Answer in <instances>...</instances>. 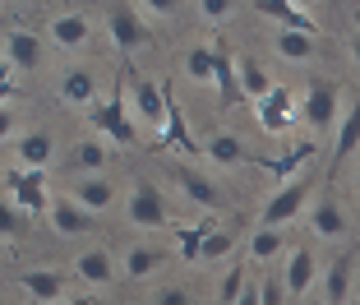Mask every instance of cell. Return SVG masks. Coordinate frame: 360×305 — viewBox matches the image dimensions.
<instances>
[{
  "instance_id": "cell-1",
  "label": "cell",
  "mask_w": 360,
  "mask_h": 305,
  "mask_svg": "<svg viewBox=\"0 0 360 305\" xmlns=\"http://www.w3.org/2000/svg\"><path fill=\"white\" fill-rule=\"evenodd\" d=\"M120 204H125V222L139 227V232H167V227H176V213H171L167 194L153 180H134Z\"/></svg>"
},
{
  "instance_id": "cell-2",
  "label": "cell",
  "mask_w": 360,
  "mask_h": 305,
  "mask_svg": "<svg viewBox=\"0 0 360 305\" xmlns=\"http://www.w3.org/2000/svg\"><path fill=\"white\" fill-rule=\"evenodd\" d=\"M125 111L134 120V130H162V120H167V84L129 79L125 84Z\"/></svg>"
},
{
  "instance_id": "cell-3",
  "label": "cell",
  "mask_w": 360,
  "mask_h": 305,
  "mask_svg": "<svg viewBox=\"0 0 360 305\" xmlns=\"http://www.w3.org/2000/svg\"><path fill=\"white\" fill-rule=\"evenodd\" d=\"M88 125L97 130L102 139H111V144H120V148H129L139 139V130H134V120H129V111H125V88H116V93L106 97H97L93 106H88Z\"/></svg>"
},
{
  "instance_id": "cell-4",
  "label": "cell",
  "mask_w": 360,
  "mask_h": 305,
  "mask_svg": "<svg viewBox=\"0 0 360 305\" xmlns=\"http://www.w3.org/2000/svg\"><path fill=\"white\" fill-rule=\"evenodd\" d=\"M255 116H259V130H264V135L286 139V130H291V120H296V93H291L286 84H273L255 102Z\"/></svg>"
},
{
  "instance_id": "cell-5",
  "label": "cell",
  "mask_w": 360,
  "mask_h": 305,
  "mask_svg": "<svg viewBox=\"0 0 360 305\" xmlns=\"http://www.w3.org/2000/svg\"><path fill=\"white\" fill-rule=\"evenodd\" d=\"M309 194H314V180H286L273 199L264 204V227H291L309 208Z\"/></svg>"
},
{
  "instance_id": "cell-6",
  "label": "cell",
  "mask_w": 360,
  "mask_h": 305,
  "mask_svg": "<svg viewBox=\"0 0 360 305\" xmlns=\"http://www.w3.org/2000/svg\"><path fill=\"white\" fill-rule=\"evenodd\" d=\"M106 32H111L116 51H125V56H134L148 42V23H143V14L134 5H106Z\"/></svg>"
},
{
  "instance_id": "cell-7",
  "label": "cell",
  "mask_w": 360,
  "mask_h": 305,
  "mask_svg": "<svg viewBox=\"0 0 360 305\" xmlns=\"http://www.w3.org/2000/svg\"><path fill=\"white\" fill-rule=\"evenodd\" d=\"M65 199L75 204V208L93 213V218H102V213H111L120 204V194H116V185H111L106 176H79V180H70Z\"/></svg>"
},
{
  "instance_id": "cell-8",
  "label": "cell",
  "mask_w": 360,
  "mask_h": 305,
  "mask_svg": "<svg viewBox=\"0 0 360 305\" xmlns=\"http://www.w3.org/2000/svg\"><path fill=\"white\" fill-rule=\"evenodd\" d=\"M319 254H314V245H296V250L286 254V268L277 278H282V287H286V301H300V296H309V287L319 282Z\"/></svg>"
},
{
  "instance_id": "cell-9",
  "label": "cell",
  "mask_w": 360,
  "mask_h": 305,
  "mask_svg": "<svg viewBox=\"0 0 360 305\" xmlns=\"http://www.w3.org/2000/svg\"><path fill=\"white\" fill-rule=\"evenodd\" d=\"M158 144L167 148V153H180V158H199L203 153V144L190 135V120H185V111H180L171 88H167V120H162V130H158Z\"/></svg>"
},
{
  "instance_id": "cell-10",
  "label": "cell",
  "mask_w": 360,
  "mask_h": 305,
  "mask_svg": "<svg viewBox=\"0 0 360 305\" xmlns=\"http://www.w3.org/2000/svg\"><path fill=\"white\" fill-rule=\"evenodd\" d=\"M300 116H305V125H314V130H333L338 116H342V88L338 84H309L305 102H300Z\"/></svg>"
},
{
  "instance_id": "cell-11",
  "label": "cell",
  "mask_w": 360,
  "mask_h": 305,
  "mask_svg": "<svg viewBox=\"0 0 360 305\" xmlns=\"http://www.w3.org/2000/svg\"><path fill=\"white\" fill-rule=\"evenodd\" d=\"M5 185H10V204L23 213V218H32V213H46V171H19L14 167L10 176H5Z\"/></svg>"
},
{
  "instance_id": "cell-12",
  "label": "cell",
  "mask_w": 360,
  "mask_h": 305,
  "mask_svg": "<svg viewBox=\"0 0 360 305\" xmlns=\"http://www.w3.org/2000/svg\"><path fill=\"white\" fill-rule=\"evenodd\" d=\"M250 14L277 23V32H309V37H319V23L291 0H250Z\"/></svg>"
},
{
  "instance_id": "cell-13",
  "label": "cell",
  "mask_w": 360,
  "mask_h": 305,
  "mask_svg": "<svg viewBox=\"0 0 360 305\" xmlns=\"http://www.w3.org/2000/svg\"><path fill=\"white\" fill-rule=\"evenodd\" d=\"M70 278H79V282H88V287H106L111 278H120L116 254L106 250V245H88V250L75 254V268H70Z\"/></svg>"
},
{
  "instance_id": "cell-14",
  "label": "cell",
  "mask_w": 360,
  "mask_h": 305,
  "mask_svg": "<svg viewBox=\"0 0 360 305\" xmlns=\"http://www.w3.org/2000/svg\"><path fill=\"white\" fill-rule=\"evenodd\" d=\"M19 287L37 305H60L65 296H70V273H65V268H28V273L19 278Z\"/></svg>"
},
{
  "instance_id": "cell-15",
  "label": "cell",
  "mask_w": 360,
  "mask_h": 305,
  "mask_svg": "<svg viewBox=\"0 0 360 305\" xmlns=\"http://www.w3.org/2000/svg\"><path fill=\"white\" fill-rule=\"evenodd\" d=\"M0 56H5V65H14V70H42V37L32 28H10L5 32V42H0Z\"/></svg>"
},
{
  "instance_id": "cell-16",
  "label": "cell",
  "mask_w": 360,
  "mask_h": 305,
  "mask_svg": "<svg viewBox=\"0 0 360 305\" xmlns=\"http://www.w3.org/2000/svg\"><path fill=\"white\" fill-rule=\"evenodd\" d=\"M106 162H111V153H106L102 139H79V144L65 148V162H60V167L79 180V176H106Z\"/></svg>"
},
{
  "instance_id": "cell-17",
  "label": "cell",
  "mask_w": 360,
  "mask_h": 305,
  "mask_svg": "<svg viewBox=\"0 0 360 305\" xmlns=\"http://www.w3.org/2000/svg\"><path fill=\"white\" fill-rule=\"evenodd\" d=\"M46 222H51V232L65 236V241H75V236H93V232H97V218H93V213L75 208L65 194L46 204Z\"/></svg>"
},
{
  "instance_id": "cell-18",
  "label": "cell",
  "mask_w": 360,
  "mask_h": 305,
  "mask_svg": "<svg viewBox=\"0 0 360 305\" xmlns=\"http://www.w3.org/2000/svg\"><path fill=\"white\" fill-rule=\"evenodd\" d=\"M14 162H19V171H51V162H56L51 130H28V135H19V144H14Z\"/></svg>"
},
{
  "instance_id": "cell-19",
  "label": "cell",
  "mask_w": 360,
  "mask_h": 305,
  "mask_svg": "<svg viewBox=\"0 0 360 305\" xmlns=\"http://www.w3.org/2000/svg\"><path fill=\"white\" fill-rule=\"evenodd\" d=\"M46 37H51L60 51H79V46L93 42V23L79 10H65V14H51V19H46Z\"/></svg>"
},
{
  "instance_id": "cell-20",
  "label": "cell",
  "mask_w": 360,
  "mask_h": 305,
  "mask_svg": "<svg viewBox=\"0 0 360 305\" xmlns=\"http://www.w3.org/2000/svg\"><path fill=\"white\" fill-rule=\"evenodd\" d=\"M309 232L323 236V241H342V236L351 232L342 199H333V194H323V199H309Z\"/></svg>"
},
{
  "instance_id": "cell-21",
  "label": "cell",
  "mask_w": 360,
  "mask_h": 305,
  "mask_svg": "<svg viewBox=\"0 0 360 305\" xmlns=\"http://www.w3.org/2000/svg\"><path fill=\"white\" fill-rule=\"evenodd\" d=\"M176 185H180V194L190 204H199V208H217V199H222V189L212 185L203 171H194L190 162H176Z\"/></svg>"
},
{
  "instance_id": "cell-22",
  "label": "cell",
  "mask_w": 360,
  "mask_h": 305,
  "mask_svg": "<svg viewBox=\"0 0 360 305\" xmlns=\"http://www.w3.org/2000/svg\"><path fill=\"white\" fill-rule=\"evenodd\" d=\"M212 88H217V102L231 111V106H240V84H236V61L226 46H212Z\"/></svg>"
},
{
  "instance_id": "cell-23",
  "label": "cell",
  "mask_w": 360,
  "mask_h": 305,
  "mask_svg": "<svg viewBox=\"0 0 360 305\" xmlns=\"http://www.w3.org/2000/svg\"><path fill=\"white\" fill-rule=\"evenodd\" d=\"M351 273H356V259H351V254L333 259L328 268H323V292H319V301L323 305H347L351 301Z\"/></svg>"
},
{
  "instance_id": "cell-24",
  "label": "cell",
  "mask_w": 360,
  "mask_h": 305,
  "mask_svg": "<svg viewBox=\"0 0 360 305\" xmlns=\"http://www.w3.org/2000/svg\"><path fill=\"white\" fill-rule=\"evenodd\" d=\"M203 158L208 162H217V167H245V162H259L255 153H250V144L245 139H236V135H212L208 144H203Z\"/></svg>"
},
{
  "instance_id": "cell-25",
  "label": "cell",
  "mask_w": 360,
  "mask_h": 305,
  "mask_svg": "<svg viewBox=\"0 0 360 305\" xmlns=\"http://www.w3.org/2000/svg\"><path fill=\"white\" fill-rule=\"evenodd\" d=\"M286 241H291V227H259V232H250L245 254L255 263H268V259H277V254H286Z\"/></svg>"
},
{
  "instance_id": "cell-26",
  "label": "cell",
  "mask_w": 360,
  "mask_h": 305,
  "mask_svg": "<svg viewBox=\"0 0 360 305\" xmlns=\"http://www.w3.org/2000/svg\"><path fill=\"white\" fill-rule=\"evenodd\" d=\"M167 259H171L167 250H153V245H129V250L116 259V268H120L125 278H148V273H158Z\"/></svg>"
},
{
  "instance_id": "cell-27",
  "label": "cell",
  "mask_w": 360,
  "mask_h": 305,
  "mask_svg": "<svg viewBox=\"0 0 360 305\" xmlns=\"http://www.w3.org/2000/svg\"><path fill=\"white\" fill-rule=\"evenodd\" d=\"M333 130H338V139H333V162H347L351 153L360 148V97L338 116V125H333Z\"/></svg>"
},
{
  "instance_id": "cell-28",
  "label": "cell",
  "mask_w": 360,
  "mask_h": 305,
  "mask_svg": "<svg viewBox=\"0 0 360 305\" xmlns=\"http://www.w3.org/2000/svg\"><path fill=\"white\" fill-rule=\"evenodd\" d=\"M97 88H102V84H97L93 70H65V79H60V97L70 106H84V111L97 102Z\"/></svg>"
},
{
  "instance_id": "cell-29",
  "label": "cell",
  "mask_w": 360,
  "mask_h": 305,
  "mask_svg": "<svg viewBox=\"0 0 360 305\" xmlns=\"http://www.w3.org/2000/svg\"><path fill=\"white\" fill-rule=\"evenodd\" d=\"M240 250V232H222V227H208V236L199 241V259L194 263H222Z\"/></svg>"
},
{
  "instance_id": "cell-30",
  "label": "cell",
  "mask_w": 360,
  "mask_h": 305,
  "mask_svg": "<svg viewBox=\"0 0 360 305\" xmlns=\"http://www.w3.org/2000/svg\"><path fill=\"white\" fill-rule=\"evenodd\" d=\"M236 84H240L245 102H259V97L273 88V79H268V70L259 61H236Z\"/></svg>"
},
{
  "instance_id": "cell-31",
  "label": "cell",
  "mask_w": 360,
  "mask_h": 305,
  "mask_svg": "<svg viewBox=\"0 0 360 305\" xmlns=\"http://www.w3.org/2000/svg\"><path fill=\"white\" fill-rule=\"evenodd\" d=\"M309 158H314V144H296V148H286L282 158H268V162H259V167H264V171H273L277 180H291V176H296V171L305 167Z\"/></svg>"
},
{
  "instance_id": "cell-32",
  "label": "cell",
  "mask_w": 360,
  "mask_h": 305,
  "mask_svg": "<svg viewBox=\"0 0 360 305\" xmlns=\"http://www.w3.org/2000/svg\"><path fill=\"white\" fill-rule=\"evenodd\" d=\"M277 56L286 65H309L314 61V37L309 32H277Z\"/></svg>"
},
{
  "instance_id": "cell-33",
  "label": "cell",
  "mask_w": 360,
  "mask_h": 305,
  "mask_svg": "<svg viewBox=\"0 0 360 305\" xmlns=\"http://www.w3.org/2000/svg\"><path fill=\"white\" fill-rule=\"evenodd\" d=\"M185 79H194V84H212V46L194 42L190 51H185Z\"/></svg>"
},
{
  "instance_id": "cell-34",
  "label": "cell",
  "mask_w": 360,
  "mask_h": 305,
  "mask_svg": "<svg viewBox=\"0 0 360 305\" xmlns=\"http://www.w3.org/2000/svg\"><path fill=\"white\" fill-rule=\"evenodd\" d=\"M250 282V273H245V263H231L222 273V282H217V305H236V296H240V287Z\"/></svg>"
},
{
  "instance_id": "cell-35",
  "label": "cell",
  "mask_w": 360,
  "mask_h": 305,
  "mask_svg": "<svg viewBox=\"0 0 360 305\" xmlns=\"http://www.w3.org/2000/svg\"><path fill=\"white\" fill-rule=\"evenodd\" d=\"M208 227H212V222H199V227H176L180 259H185V263H194V259H199V241L208 236Z\"/></svg>"
},
{
  "instance_id": "cell-36",
  "label": "cell",
  "mask_w": 360,
  "mask_h": 305,
  "mask_svg": "<svg viewBox=\"0 0 360 305\" xmlns=\"http://www.w3.org/2000/svg\"><path fill=\"white\" fill-rule=\"evenodd\" d=\"M23 232H28V218H23L10 199H0V241H14V236H23Z\"/></svg>"
},
{
  "instance_id": "cell-37",
  "label": "cell",
  "mask_w": 360,
  "mask_h": 305,
  "mask_svg": "<svg viewBox=\"0 0 360 305\" xmlns=\"http://www.w3.org/2000/svg\"><path fill=\"white\" fill-rule=\"evenodd\" d=\"M259 305H286V287H282V278H277V273L259 278Z\"/></svg>"
},
{
  "instance_id": "cell-38",
  "label": "cell",
  "mask_w": 360,
  "mask_h": 305,
  "mask_svg": "<svg viewBox=\"0 0 360 305\" xmlns=\"http://www.w3.org/2000/svg\"><path fill=\"white\" fill-rule=\"evenodd\" d=\"M194 10H199L203 19H212V23H222V19H231V14L240 10V5H236V0H199V5H194Z\"/></svg>"
},
{
  "instance_id": "cell-39",
  "label": "cell",
  "mask_w": 360,
  "mask_h": 305,
  "mask_svg": "<svg viewBox=\"0 0 360 305\" xmlns=\"http://www.w3.org/2000/svg\"><path fill=\"white\" fill-rule=\"evenodd\" d=\"M153 305H194V301H190V292H185V287H158Z\"/></svg>"
},
{
  "instance_id": "cell-40",
  "label": "cell",
  "mask_w": 360,
  "mask_h": 305,
  "mask_svg": "<svg viewBox=\"0 0 360 305\" xmlns=\"http://www.w3.org/2000/svg\"><path fill=\"white\" fill-rule=\"evenodd\" d=\"M14 130H19V116H14V106H0V144H10Z\"/></svg>"
},
{
  "instance_id": "cell-41",
  "label": "cell",
  "mask_w": 360,
  "mask_h": 305,
  "mask_svg": "<svg viewBox=\"0 0 360 305\" xmlns=\"http://www.w3.org/2000/svg\"><path fill=\"white\" fill-rule=\"evenodd\" d=\"M236 305H259V278H250V282L240 287V296H236Z\"/></svg>"
},
{
  "instance_id": "cell-42",
  "label": "cell",
  "mask_w": 360,
  "mask_h": 305,
  "mask_svg": "<svg viewBox=\"0 0 360 305\" xmlns=\"http://www.w3.org/2000/svg\"><path fill=\"white\" fill-rule=\"evenodd\" d=\"M19 93V88H14V79H10V70H0V106H10V97Z\"/></svg>"
},
{
  "instance_id": "cell-43",
  "label": "cell",
  "mask_w": 360,
  "mask_h": 305,
  "mask_svg": "<svg viewBox=\"0 0 360 305\" xmlns=\"http://www.w3.org/2000/svg\"><path fill=\"white\" fill-rule=\"evenodd\" d=\"M351 56H356V65H360V32L351 37Z\"/></svg>"
},
{
  "instance_id": "cell-44",
  "label": "cell",
  "mask_w": 360,
  "mask_h": 305,
  "mask_svg": "<svg viewBox=\"0 0 360 305\" xmlns=\"http://www.w3.org/2000/svg\"><path fill=\"white\" fill-rule=\"evenodd\" d=\"M305 305H323V301H319V296H305Z\"/></svg>"
},
{
  "instance_id": "cell-45",
  "label": "cell",
  "mask_w": 360,
  "mask_h": 305,
  "mask_svg": "<svg viewBox=\"0 0 360 305\" xmlns=\"http://www.w3.org/2000/svg\"><path fill=\"white\" fill-rule=\"evenodd\" d=\"M65 305H88V296H79V301H65Z\"/></svg>"
},
{
  "instance_id": "cell-46",
  "label": "cell",
  "mask_w": 360,
  "mask_h": 305,
  "mask_svg": "<svg viewBox=\"0 0 360 305\" xmlns=\"http://www.w3.org/2000/svg\"><path fill=\"white\" fill-rule=\"evenodd\" d=\"M88 305H111V301H88Z\"/></svg>"
},
{
  "instance_id": "cell-47",
  "label": "cell",
  "mask_w": 360,
  "mask_h": 305,
  "mask_svg": "<svg viewBox=\"0 0 360 305\" xmlns=\"http://www.w3.org/2000/svg\"><path fill=\"white\" fill-rule=\"evenodd\" d=\"M0 70H10V65H5V56H0Z\"/></svg>"
},
{
  "instance_id": "cell-48",
  "label": "cell",
  "mask_w": 360,
  "mask_h": 305,
  "mask_svg": "<svg viewBox=\"0 0 360 305\" xmlns=\"http://www.w3.org/2000/svg\"><path fill=\"white\" fill-rule=\"evenodd\" d=\"M356 189H360V176H356Z\"/></svg>"
}]
</instances>
